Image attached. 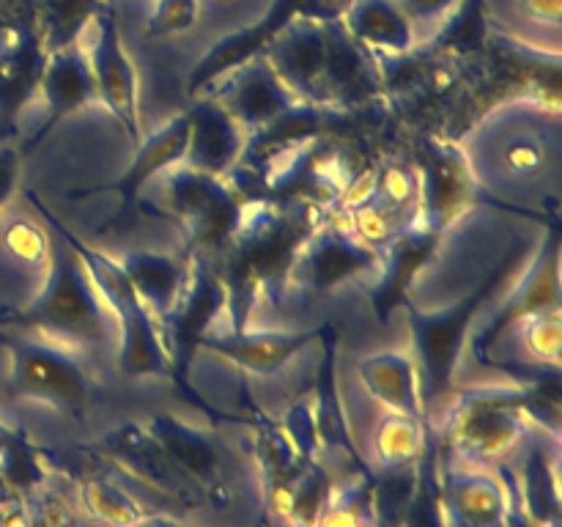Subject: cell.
<instances>
[{"mask_svg":"<svg viewBox=\"0 0 562 527\" xmlns=\"http://www.w3.org/2000/svg\"><path fill=\"white\" fill-rule=\"evenodd\" d=\"M329 209L313 203H280L247 198L234 234L212 258V269L225 285V313L231 329H247L263 302H280L289 289L296 256Z\"/></svg>","mask_w":562,"mask_h":527,"instance_id":"cell-1","label":"cell"},{"mask_svg":"<svg viewBox=\"0 0 562 527\" xmlns=\"http://www.w3.org/2000/svg\"><path fill=\"white\" fill-rule=\"evenodd\" d=\"M477 187L519 192L554 179L560 165V110L543 99L503 104L459 146Z\"/></svg>","mask_w":562,"mask_h":527,"instance_id":"cell-2","label":"cell"},{"mask_svg":"<svg viewBox=\"0 0 562 527\" xmlns=\"http://www.w3.org/2000/svg\"><path fill=\"white\" fill-rule=\"evenodd\" d=\"M0 327L42 335L71 351H108L119 344V324L88 278L80 258L53 236L47 280L36 300L0 307Z\"/></svg>","mask_w":562,"mask_h":527,"instance_id":"cell-3","label":"cell"},{"mask_svg":"<svg viewBox=\"0 0 562 527\" xmlns=\"http://www.w3.org/2000/svg\"><path fill=\"white\" fill-rule=\"evenodd\" d=\"M27 203L42 220L44 228L53 236H58L86 267L88 278L97 285L102 294L104 305L113 313L115 324H119V344H115V366L126 379H143V377H162L170 379V357L162 344V333L157 327V318L148 313L143 300L137 296L135 285L130 283L126 272L121 269L119 258L108 256V253L97 250L88 245L86 239L75 234L47 203L42 195L33 190L25 192Z\"/></svg>","mask_w":562,"mask_h":527,"instance_id":"cell-4","label":"cell"},{"mask_svg":"<svg viewBox=\"0 0 562 527\" xmlns=\"http://www.w3.org/2000/svg\"><path fill=\"white\" fill-rule=\"evenodd\" d=\"M525 258V247H514L492 272L486 274L481 285H475L472 294H467L459 305L448 311H420V307H406V322H409L412 340H415V366L420 377V399L426 410V421L431 412H437L453 393L456 368H459L461 351H464L470 329L475 318L497 300L499 291L508 285L510 274L519 269Z\"/></svg>","mask_w":562,"mask_h":527,"instance_id":"cell-5","label":"cell"},{"mask_svg":"<svg viewBox=\"0 0 562 527\" xmlns=\"http://www.w3.org/2000/svg\"><path fill=\"white\" fill-rule=\"evenodd\" d=\"M527 399L530 384L467 390L450 406L442 426H437L442 448L461 464H499L530 431Z\"/></svg>","mask_w":562,"mask_h":527,"instance_id":"cell-6","label":"cell"},{"mask_svg":"<svg viewBox=\"0 0 562 527\" xmlns=\"http://www.w3.org/2000/svg\"><path fill=\"white\" fill-rule=\"evenodd\" d=\"M0 346L11 357V373L5 382L9 395L53 406L82 421L91 401V377L80 360V351L11 327H0Z\"/></svg>","mask_w":562,"mask_h":527,"instance_id":"cell-7","label":"cell"},{"mask_svg":"<svg viewBox=\"0 0 562 527\" xmlns=\"http://www.w3.org/2000/svg\"><path fill=\"white\" fill-rule=\"evenodd\" d=\"M162 192L165 209L184 231L187 261L192 258L212 261L234 234L245 198L228 179L201 173L184 162L168 168Z\"/></svg>","mask_w":562,"mask_h":527,"instance_id":"cell-8","label":"cell"},{"mask_svg":"<svg viewBox=\"0 0 562 527\" xmlns=\"http://www.w3.org/2000/svg\"><path fill=\"white\" fill-rule=\"evenodd\" d=\"M225 313V285L217 278V272L212 269V264L206 258H192L190 261V280H187V289L181 294V300L176 302L173 311L165 318H159L157 327L162 333V344L168 349L170 357V382H173L176 393L181 399L190 401L195 410L206 412V415L217 417V421H234V423H247L245 417H231L225 412H220L217 406L209 404L201 393L190 384V362L195 357L198 344H201L203 335L214 327L220 316Z\"/></svg>","mask_w":562,"mask_h":527,"instance_id":"cell-9","label":"cell"},{"mask_svg":"<svg viewBox=\"0 0 562 527\" xmlns=\"http://www.w3.org/2000/svg\"><path fill=\"white\" fill-rule=\"evenodd\" d=\"M91 453L99 459L113 461L124 472H130L137 483H146L154 492L165 494L170 503L181 508H201L206 503V492L198 483H192L179 467L170 461L162 445L148 434V428L137 421H126L121 426L110 428L108 434L88 445Z\"/></svg>","mask_w":562,"mask_h":527,"instance_id":"cell-10","label":"cell"},{"mask_svg":"<svg viewBox=\"0 0 562 527\" xmlns=\"http://www.w3.org/2000/svg\"><path fill=\"white\" fill-rule=\"evenodd\" d=\"M379 250L362 242L349 225H340L333 220V209L327 220L318 225L305 242V247L296 256L291 267L289 285H296L311 294H327L335 285L357 278V274L376 272Z\"/></svg>","mask_w":562,"mask_h":527,"instance_id":"cell-11","label":"cell"},{"mask_svg":"<svg viewBox=\"0 0 562 527\" xmlns=\"http://www.w3.org/2000/svg\"><path fill=\"white\" fill-rule=\"evenodd\" d=\"M93 42L86 49L88 64H91L93 86H97V99L104 108L113 113L121 130L130 135V141L140 143V93H137V71L132 66V58L126 55L124 44H121L119 20H115V9L110 0L99 9L93 16Z\"/></svg>","mask_w":562,"mask_h":527,"instance_id":"cell-12","label":"cell"},{"mask_svg":"<svg viewBox=\"0 0 562 527\" xmlns=\"http://www.w3.org/2000/svg\"><path fill=\"white\" fill-rule=\"evenodd\" d=\"M417 181H420L417 223L439 236L475 203L477 181L459 143H423L417 154Z\"/></svg>","mask_w":562,"mask_h":527,"instance_id":"cell-13","label":"cell"},{"mask_svg":"<svg viewBox=\"0 0 562 527\" xmlns=\"http://www.w3.org/2000/svg\"><path fill=\"white\" fill-rule=\"evenodd\" d=\"M562 307V294H560V228L554 225L549 231V236L543 239L541 250L532 258V264L527 267L525 278L508 291L503 302L492 311V316L477 327V333L472 335V349H475L477 360L488 362V351L494 349L499 338L505 335V329L519 324L521 318L536 316V313L554 311Z\"/></svg>","mask_w":562,"mask_h":527,"instance_id":"cell-14","label":"cell"},{"mask_svg":"<svg viewBox=\"0 0 562 527\" xmlns=\"http://www.w3.org/2000/svg\"><path fill=\"white\" fill-rule=\"evenodd\" d=\"M302 14L318 16V20H338L340 11L335 9L329 0H272L269 9L263 11L261 20L241 27V31L231 33V36L220 38V42L198 60L190 80H187V88H190L192 93H203L217 77H223L225 71L245 64L252 55L263 53V47H267L294 16Z\"/></svg>","mask_w":562,"mask_h":527,"instance_id":"cell-15","label":"cell"},{"mask_svg":"<svg viewBox=\"0 0 562 527\" xmlns=\"http://www.w3.org/2000/svg\"><path fill=\"white\" fill-rule=\"evenodd\" d=\"M203 93L217 99L234 115L236 124L247 132V137L261 132L263 126L289 113L294 104H300V99L285 88V82L280 80L278 71L269 66V60L261 53L225 71Z\"/></svg>","mask_w":562,"mask_h":527,"instance_id":"cell-16","label":"cell"},{"mask_svg":"<svg viewBox=\"0 0 562 527\" xmlns=\"http://www.w3.org/2000/svg\"><path fill=\"white\" fill-rule=\"evenodd\" d=\"M329 49V20L318 16H294L272 42L263 47L280 80L300 102L322 104V77L327 66ZM324 108V104H322Z\"/></svg>","mask_w":562,"mask_h":527,"instance_id":"cell-17","label":"cell"},{"mask_svg":"<svg viewBox=\"0 0 562 527\" xmlns=\"http://www.w3.org/2000/svg\"><path fill=\"white\" fill-rule=\"evenodd\" d=\"M143 426L162 445L170 461L192 483H198L206 492L209 505L220 511L228 508L231 489L223 481V456H220V448L212 439V434L201 431L198 426H190V423H184L176 415H168V412H157Z\"/></svg>","mask_w":562,"mask_h":527,"instance_id":"cell-18","label":"cell"},{"mask_svg":"<svg viewBox=\"0 0 562 527\" xmlns=\"http://www.w3.org/2000/svg\"><path fill=\"white\" fill-rule=\"evenodd\" d=\"M525 453L519 470L503 467V481L510 497L532 527H560V475L558 437L547 431L525 434Z\"/></svg>","mask_w":562,"mask_h":527,"instance_id":"cell-19","label":"cell"},{"mask_svg":"<svg viewBox=\"0 0 562 527\" xmlns=\"http://www.w3.org/2000/svg\"><path fill=\"white\" fill-rule=\"evenodd\" d=\"M322 327L311 329H209L198 349H206L223 360L234 362L252 377H274L305 346L318 340Z\"/></svg>","mask_w":562,"mask_h":527,"instance_id":"cell-20","label":"cell"},{"mask_svg":"<svg viewBox=\"0 0 562 527\" xmlns=\"http://www.w3.org/2000/svg\"><path fill=\"white\" fill-rule=\"evenodd\" d=\"M247 148V132L234 115L212 97H201L187 110V148L181 162L201 173L228 179L241 162Z\"/></svg>","mask_w":562,"mask_h":527,"instance_id":"cell-21","label":"cell"},{"mask_svg":"<svg viewBox=\"0 0 562 527\" xmlns=\"http://www.w3.org/2000/svg\"><path fill=\"white\" fill-rule=\"evenodd\" d=\"M439 239L442 236L434 231L423 228L420 223L406 225L404 231L384 242L379 247V267H376V283L371 285L368 296H371V307L382 324L393 316L395 307H404L406 291H409L412 280L420 274V269L437 256Z\"/></svg>","mask_w":562,"mask_h":527,"instance_id":"cell-22","label":"cell"},{"mask_svg":"<svg viewBox=\"0 0 562 527\" xmlns=\"http://www.w3.org/2000/svg\"><path fill=\"white\" fill-rule=\"evenodd\" d=\"M442 505L448 527H505L510 489L503 478L442 456Z\"/></svg>","mask_w":562,"mask_h":527,"instance_id":"cell-23","label":"cell"},{"mask_svg":"<svg viewBox=\"0 0 562 527\" xmlns=\"http://www.w3.org/2000/svg\"><path fill=\"white\" fill-rule=\"evenodd\" d=\"M382 88V77L371 55L346 33L340 20H329L327 66L322 77V104L335 110H357Z\"/></svg>","mask_w":562,"mask_h":527,"instance_id":"cell-24","label":"cell"},{"mask_svg":"<svg viewBox=\"0 0 562 527\" xmlns=\"http://www.w3.org/2000/svg\"><path fill=\"white\" fill-rule=\"evenodd\" d=\"M184 148H187V110L184 113L173 115L168 124L159 126L154 135L143 137L137 143L135 159H132L130 168L119 176V179L108 181V184H97V187H86V190H71L69 198H88V195H99V192H115L121 201L119 212L113 214L110 225L119 223L124 217L126 209L135 203L137 192L146 187V181H151L154 176L162 173V170L173 168L184 159Z\"/></svg>","mask_w":562,"mask_h":527,"instance_id":"cell-25","label":"cell"},{"mask_svg":"<svg viewBox=\"0 0 562 527\" xmlns=\"http://www.w3.org/2000/svg\"><path fill=\"white\" fill-rule=\"evenodd\" d=\"M38 88H42L44 104H47V119L38 126L36 135L27 141V148L42 143L53 132V126L69 119L71 113L99 102L86 47L82 44H71V47L58 49V53H49L47 60H44Z\"/></svg>","mask_w":562,"mask_h":527,"instance_id":"cell-26","label":"cell"},{"mask_svg":"<svg viewBox=\"0 0 562 527\" xmlns=\"http://www.w3.org/2000/svg\"><path fill=\"white\" fill-rule=\"evenodd\" d=\"M322 362H318V377H316V390L311 393L313 401V417H316V437H318V450H340L344 456H349L360 472H373L371 467L362 461L360 448L355 442V434H351L349 421H346L344 401H340L338 390V344L340 335L335 329L333 322L322 324Z\"/></svg>","mask_w":562,"mask_h":527,"instance_id":"cell-27","label":"cell"},{"mask_svg":"<svg viewBox=\"0 0 562 527\" xmlns=\"http://www.w3.org/2000/svg\"><path fill=\"white\" fill-rule=\"evenodd\" d=\"M247 426L256 431V461L261 467V481H263V514H261V527L269 519H274V508L283 500V494L289 492L291 483L300 478V472L311 464L313 459L296 450V445L291 442L289 434L283 431L280 421L274 417L261 415L256 410L252 421H247Z\"/></svg>","mask_w":562,"mask_h":527,"instance_id":"cell-28","label":"cell"},{"mask_svg":"<svg viewBox=\"0 0 562 527\" xmlns=\"http://www.w3.org/2000/svg\"><path fill=\"white\" fill-rule=\"evenodd\" d=\"M119 264L157 322L173 311L190 280V261L165 256V253L124 250Z\"/></svg>","mask_w":562,"mask_h":527,"instance_id":"cell-29","label":"cell"},{"mask_svg":"<svg viewBox=\"0 0 562 527\" xmlns=\"http://www.w3.org/2000/svg\"><path fill=\"white\" fill-rule=\"evenodd\" d=\"M340 25L366 49H382L387 55L412 53L417 31L395 0H351L340 11Z\"/></svg>","mask_w":562,"mask_h":527,"instance_id":"cell-30","label":"cell"},{"mask_svg":"<svg viewBox=\"0 0 562 527\" xmlns=\"http://www.w3.org/2000/svg\"><path fill=\"white\" fill-rule=\"evenodd\" d=\"M357 373H360L368 393L384 410L426 421L415 357L404 355V351H382V355L366 357V360L357 362Z\"/></svg>","mask_w":562,"mask_h":527,"instance_id":"cell-31","label":"cell"},{"mask_svg":"<svg viewBox=\"0 0 562 527\" xmlns=\"http://www.w3.org/2000/svg\"><path fill=\"white\" fill-rule=\"evenodd\" d=\"M442 439L434 423L426 428V442L415 464V489L406 503L401 527H448L442 505Z\"/></svg>","mask_w":562,"mask_h":527,"instance_id":"cell-32","label":"cell"},{"mask_svg":"<svg viewBox=\"0 0 562 527\" xmlns=\"http://www.w3.org/2000/svg\"><path fill=\"white\" fill-rule=\"evenodd\" d=\"M104 0H33V20H36V36L44 53L80 44L82 33L91 27L93 16Z\"/></svg>","mask_w":562,"mask_h":527,"instance_id":"cell-33","label":"cell"},{"mask_svg":"<svg viewBox=\"0 0 562 527\" xmlns=\"http://www.w3.org/2000/svg\"><path fill=\"white\" fill-rule=\"evenodd\" d=\"M426 421L401 415V412H384L371 439L373 461L379 470H398V467L415 464L423 442H426Z\"/></svg>","mask_w":562,"mask_h":527,"instance_id":"cell-34","label":"cell"},{"mask_svg":"<svg viewBox=\"0 0 562 527\" xmlns=\"http://www.w3.org/2000/svg\"><path fill=\"white\" fill-rule=\"evenodd\" d=\"M333 478H329L327 467L318 459H313L305 470L300 472L289 492L274 508V519L289 522L291 527H313L322 516L324 505H327L329 492H333Z\"/></svg>","mask_w":562,"mask_h":527,"instance_id":"cell-35","label":"cell"},{"mask_svg":"<svg viewBox=\"0 0 562 527\" xmlns=\"http://www.w3.org/2000/svg\"><path fill=\"white\" fill-rule=\"evenodd\" d=\"M77 494H80L82 511L104 527H132L143 516H148L140 500H135L121 483L110 481L104 475L86 478L80 489H77Z\"/></svg>","mask_w":562,"mask_h":527,"instance_id":"cell-36","label":"cell"},{"mask_svg":"<svg viewBox=\"0 0 562 527\" xmlns=\"http://www.w3.org/2000/svg\"><path fill=\"white\" fill-rule=\"evenodd\" d=\"M313 527H376L373 472H360L344 486H333L327 505Z\"/></svg>","mask_w":562,"mask_h":527,"instance_id":"cell-37","label":"cell"},{"mask_svg":"<svg viewBox=\"0 0 562 527\" xmlns=\"http://www.w3.org/2000/svg\"><path fill=\"white\" fill-rule=\"evenodd\" d=\"M0 242L14 261L31 269H47L53 253V234L42 225V220L14 217L0 231Z\"/></svg>","mask_w":562,"mask_h":527,"instance_id":"cell-38","label":"cell"},{"mask_svg":"<svg viewBox=\"0 0 562 527\" xmlns=\"http://www.w3.org/2000/svg\"><path fill=\"white\" fill-rule=\"evenodd\" d=\"M483 33H486L483 0H459L439 27L434 44L437 49H448V53H472L483 44Z\"/></svg>","mask_w":562,"mask_h":527,"instance_id":"cell-39","label":"cell"},{"mask_svg":"<svg viewBox=\"0 0 562 527\" xmlns=\"http://www.w3.org/2000/svg\"><path fill=\"white\" fill-rule=\"evenodd\" d=\"M521 344L527 355L549 371H560V344H562V316L560 307L536 313L519 322Z\"/></svg>","mask_w":562,"mask_h":527,"instance_id":"cell-40","label":"cell"},{"mask_svg":"<svg viewBox=\"0 0 562 527\" xmlns=\"http://www.w3.org/2000/svg\"><path fill=\"white\" fill-rule=\"evenodd\" d=\"M201 3L198 0H154L148 33L151 36H173V33L190 31L198 22Z\"/></svg>","mask_w":562,"mask_h":527,"instance_id":"cell-41","label":"cell"},{"mask_svg":"<svg viewBox=\"0 0 562 527\" xmlns=\"http://www.w3.org/2000/svg\"><path fill=\"white\" fill-rule=\"evenodd\" d=\"M412 25H442L459 0H395Z\"/></svg>","mask_w":562,"mask_h":527,"instance_id":"cell-42","label":"cell"},{"mask_svg":"<svg viewBox=\"0 0 562 527\" xmlns=\"http://www.w3.org/2000/svg\"><path fill=\"white\" fill-rule=\"evenodd\" d=\"M519 11L530 25L549 31L558 36L560 16H562V0H519Z\"/></svg>","mask_w":562,"mask_h":527,"instance_id":"cell-43","label":"cell"},{"mask_svg":"<svg viewBox=\"0 0 562 527\" xmlns=\"http://www.w3.org/2000/svg\"><path fill=\"white\" fill-rule=\"evenodd\" d=\"M20 184V152L0 141V209L14 198Z\"/></svg>","mask_w":562,"mask_h":527,"instance_id":"cell-44","label":"cell"},{"mask_svg":"<svg viewBox=\"0 0 562 527\" xmlns=\"http://www.w3.org/2000/svg\"><path fill=\"white\" fill-rule=\"evenodd\" d=\"M132 527H190V525H184V522L173 519V516L148 514V516H143V519L137 522V525H132Z\"/></svg>","mask_w":562,"mask_h":527,"instance_id":"cell-45","label":"cell"},{"mask_svg":"<svg viewBox=\"0 0 562 527\" xmlns=\"http://www.w3.org/2000/svg\"><path fill=\"white\" fill-rule=\"evenodd\" d=\"M329 3H333V5H335V9H338V11H344V9H346V5H349V3H351V0H329Z\"/></svg>","mask_w":562,"mask_h":527,"instance_id":"cell-46","label":"cell"},{"mask_svg":"<svg viewBox=\"0 0 562 527\" xmlns=\"http://www.w3.org/2000/svg\"><path fill=\"white\" fill-rule=\"evenodd\" d=\"M376 527H393V525H382V522H376Z\"/></svg>","mask_w":562,"mask_h":527,"instance_id":"cell-47","label":"cell"}]
</instances>
